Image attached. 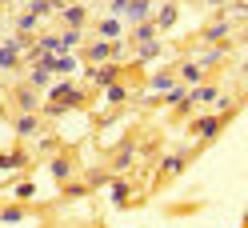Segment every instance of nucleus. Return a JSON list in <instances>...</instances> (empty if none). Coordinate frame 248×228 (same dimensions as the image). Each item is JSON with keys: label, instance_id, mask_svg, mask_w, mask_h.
<instances>
[{"label": "nucleus", "instance_id": "f257e3e1", "mask_svg": "<svg viewBox=\"0 0 248 228\" xmlns=\"http://www.w3.org/2000/svg\"><path fill=\"white\" fill-rule=\"evenodd\" d=\"M152 4H156V0H132L128 12H124V24H148L152 20Z\"/></svg>", "mask_w": 248, "mask_h": 228}, {"label": "nucleus", "instance_id": "f03ea898", "mask_svg": "<svg viewBox=\"0 0 248 228\" xmlns=\"http://www.w3.org/2000/svg\"><path fill=\"white\" fill-rule=\"evenodd\" d=\"M220 124H224L220 116H200V120H192V136L196 140H212V136H220Z\"/></svg>", "mask_w": 248, "mask_h": 228}, {"label": "nucleus", "instance_id": "7ed1b4c3", "mask_svg": "<svg viewBox=\"0 0 248 228\" xmlns=\"http://www.w3.org/2000/svg\"><path fill=\"white\" fill-rule=\"evenodd\" d=\"M12 128H16V136H24V140H32V136H40V116H36V112H20Z\"/></svg>", "mask_w": 248, "mask_h": 228}, {"label": "nucleus", "instance_id": "20e7f679", "mask_svg": "<svg viewBox=\"0 0 248 228\" xmlns=\"http://www.w3.org/2000/svg\"><path fill=\"white\" fill-rule=\"evenodd\" d=\"M40 68H48V72H60V76H68V72L76 68V60H72L68 52H56V56H44V60H40Z\"/></svg>", "mask_w": 248, "mask_h": 228}, {"label": "nucleus", "instance_id": "39448f33", "mask_svg": "<svg viewBox=\"0 0 248 228\" xmlns=\"http://www.w3.org/2000/svg\"><path fill=\"white\" fill-rule=\"evenodd\" d=\"M16 108H20V112H36V108H40L32 84H20V88H16Z\"/></svg>", "mask_w": 248, "mask_h": 228}, {"label": "nucleus", "instance_id": "423d86ee", "mask_svg": "<svg viewBox=\"0 0 248 228\" xmlns=\"http://www.w3.org/2000/svg\"><path fill=\"white\" fill-rule=\"evenodd\" d=\"M216 88H188V104H184V112L192 108V104H216Z\"/></svg>", "mask_w": 248, "mask_h": 228}, {"label": "nucleus", "instance_id": "0eeeda50", "mask_svg": "<svg viewBox=\"0 0 248 228\" xmlns=\"http://www.w3.org/2000/svg\"><path fill=\"white\" fill-rule=\"evenodd\" d=\"M108 196H112V204H116V208H124V204L132 200V188L124 184V180H112V184H108Z\"/></svg>", "mask_w": 248, "mask_h": 228}, {"label": "nucleus", "instance_id": "6e6552de", "mask_svg": "<svg viewBox=\"0 0 248 228\" xmlns=\"http://www.w3.org/2000/svg\"><path fill=\"white\" fill-rule=\"evenodd\" d=\"M200 76H204V68H200V64H188V60H184V64H180V72H176V80L180 84H200Z\"/></svg>", "mask_w": 248, "mask_h": 228}, {"label": "nucleus", "instance_id": "1a4fd4ad", "mask_svg": "<svg viewBox=\"0 0 248 228\" xmlns=\"http://www.w3.org/2000/svg\"><path fill=\"white\" fill-rule=\"evenodd\" d=\"M88 76H92L96 84H108V88H112L116 76H120V68H116V64H104V68H88Z\"/></svg>", "mask_w": 248, "mask_h": 228}, {"label": "nucleus", "instance_id": "9d476101", "mask_svg": "<svg viewBox=\"0 0 248 228\" xmlns=\"http://www.w3.org/2000/svg\"><path fill=\"white\" fill-rule=\"evenodd\" d=\"M48 172L60 180V184H64V180L72 176V160H68V156H52V160H48Z\"/></svg>", "mask_w": 248, "mask_h": 228}, {"label": "nucleus", "instance_id": "9b49d317", "mask_svg": "<svg viewBox=\"0 0 248 228\" xmlns=\"http://www.w3.org/2000/svg\"><path fill=\"white\" fill-rule=\"evenodd\" d=\"M16 60H20V48L12 40H4L0 44V68H16Z\"/></svg>", "mask_w": 248, "mask_h": 228}, {"label": "nucleus", "instance_id": "f8f14e48", "mask_svg": "<svg viewBox=\"0 0 248 228\" xmlns=\"http://www.w3.org/2000/svg\"><path fill=\"white\" fill-rule=\"evenodd\" d=\"M180 80H176V72H156L152 76V92H168V88H176Z\"/></svg>", "mask_w": 248, "mask_h": 228}, {"label": "nucleus", "instance_id": "ddd939ff", "mask_svg": "<svg viewBox=\"0 0 248 228\" xmlns=\"http://www.w3.org/2000/svg\"><path fill=\"white\" fill-rule=\"evenodd\" d=\"M172 24H176V4H164L156 12V32H164V28H172Z\"/></svg>", "mask_w": 248, "mask_h": 228}, {"label": "nucleus", "instance_id": "4468645a", "mask_svg": "<svg viewBox=\"0 0 248 228\" xmlns=\"http://www.w3.org/2000/svg\"><path fill=\"white\" fill-rule=\"evenodd\" d=\"M124 168H132V148H120L112 156V172H124Z\"/></svg>", "mask_w": 248, "mask_h": 228}, {"label": "nucleus", "instance_id": "2eb2a0df", "mask_svg": "<svg viewBox=\"0 0 248 228\" xmlns=\"http://www.w3.org/2000/svg\"><path fill=\"white\" fill-rule=\"evenodd\" d=\"M108 56H112L108 40H96V44H88V60H108Z\"/></svg>", "mask_w": 248, "mask_h": 228}, {"label": "nucleus", "instance_id": "dca6fc26", "mask_svg": "<svg viewBox=\"0 0 248 228\" xmlns=\"http://www.w3.org/2000/svg\"><path fill=\"white\" fill-rule=\"evenodd\" d=\"M136 44H148V40H156V24H136Z\"/></svg>", "mask_w": 248, "mask_h": 228}, {"label": "nucleus", "instance_id": "f3484780", "mask_svg": "<svg viewBox=\"0 0 248 228\" xmlns=\"http://www.w3.org/2000/svg\"><path fill=\"white\" fill-rule=\"evenodd\" d=\"M48 80H52V72H48V68H40V64L32 68V76H28V84H32V88H44Z\"/></svg>", "mask_w": 248, "mask_h": 228}, {"label": "nucleus", "instance_id": "a211bd4d", "mask_svg": "<svg viewBox=\"0 0 248 228\" xmlns=\"http://www.w3.org/2000/svg\"><path fill=\"white\" fill-rule=\"evenodd\" d=\"M176 172H184V156L180 152H172V156L164 160V176H176Z\"/></svg>", "mask_w": 248, "mask_h": 228}, {"label": "nucleus", "instance_id": "6ab92c4d", "mask_svg": "<svg viewBox=\"0 0 248 228\" xmlns=\"http://www.w3.org/2000/svg\"><path fill=\"white\" fill-rule=\"evenodd\" d=\"M220 36H228V20H220V24H212L208 32H204V40H208V44H216Z\"/></svg>", "mask_w": 248, "mask_h": 228}, {"label": "nucleus", "instance_id": "aec40b11", "mask_svg": "<svg viewBox=\"0 0 248 228\" xmlns=\"http://www.w3.org/2000/svg\"><path fill=\"white\" fill-rule=\"evenodd\" d=\"M60 16H64V24H72V28H76V24L84 20V8H60Z\"/></svg>", "mask_w": 248, "mask_h": 228}, {"label": "nucleus", "instance_id": "412c9836", "mask_svg": "<svg viewBox=\"0 0 248 228\" xmlns=\"http://www.w3.org/2000/svg\"><path fill=\"white\" fill-rule=\"evenodd\" d=\"M120 28H124V20H112V16H108V20L100 24V36H120Z\"/></svg>", "mask_w": 248, "mask_h": 228}, {"label": "nucleus", "instance_id": "4be33fe9", "mask_svg": "<svg viewBox=\"0 0 248 228\" xmlns=\"http://www.w3.org/2000/svg\"><path fill=\"white\" fill-rule=\"evenodd\" d=\"M24 164V152H8V156H0V168H20Z\"/></svg>", "mask_w": 248, "mask_h": 228}, {"label": "nucleus", "instance_id": "5701e85b", "mask_svg": "<svg viewBox=\"0 0 248 228\" xmlns=\"http://www.w3.org/2000/svg\"><path fill=\"white\" fill-rule=\"evenodd\" d=\"M76 44H80V32H76V28H68V32L60 36V52H64V48H76Z\"/></svg>", "mask_w": 248, "mask_h": 228}, {"label": "nucleus", "instance_id": "b1692460", "mask_svg": "<svg viewBox=\"0 0 248 228\" xmlns=\"http://www.w3.org/2000/svg\"><path fill=\"white\" fill-rule=\"evenodd\" d=\"M128 4H132V0H112V4H108V12H112V20H124V12H128Z\"/></svg>", "mask_w": 248, "mask_h": 228}, {"label": "nucleus", "instance_id": "393cba45", "mask_svg": "<svg viewBox=\"0 0 248 228\" xmlns=\"http://www.w3.org/2000/svg\"><path fill=\"white\" fill-rule=\"evenodd\" d=\"M16 28H20V32H32V28H36V16H32V12H20V16H16Z\"/></svg>", "mask_w": 248, "mask_h": 228}, {"label": "nucleus", "instance_id": "a878e982", "mask_svg": "<svg viewBox=\"0 0 248 228\" xmlns=\"http://www.w3.org/2000/svg\"><path fill=\"white\" fill-rule=\"evenodd\" d=\"M184 88H188V84H176V88H168L164 104H180V100H184Z\"/></svg>", "mask_w": 248, "mask_h": 228}, {"label": "nucleus", "instance_id": "bb28decb", "mask_svg": "<svg viewBox=\"0 0 248 228\" xmlns=\"http://www.w3.org/2000/svg\"><path fill=\"white\" fill-rule=\"evenodd\" d=\"M136 48H140V56L148 60V56H156V52H160V40H148V44H136Z\"/></svg>", "mask_w": 248, "mask_h": 228}, {"label": "nucleus", "instance_id": "cd10ccee", "mask_svg": "<svg viewBox=\"0 0 248 228\" xmlns=\"http://www.w3.org/2000/svg\"><path fill=\"white\" fill-rule=\"evenodd\" d=\"M16 196H20V200H32V196H36V184H32V180H28V184H16Z\"/></svg>", "mask_w": 248, "mask_h": 228}, {"label": "nucleus", "instance_id": "c85d7f7f", "mask_svg": "<svg viewBox=\"0 0 248 228\" xmlns=\"http://www.w3.org/2000/svg\"><path fill=\"white\" fill-rule=\"evenodd\" d=\"M224 56V48H208L204 52V60H200V68H208V64H216V60H220Z\"/></svg>", "mask_w": 248, "mask_h": 228}, {"label": "nucleus", "instance_id": "c756f323", "mask_svg": "<svg viewBox=\"0 0 248 228\" xmlns=\"http://www.w3.org/2000/svg\"><path fill=\"white\" fill-rule=\"evenodd\" d=\"M0 220H8V224H16V220H24V212H20V208H4V212H0Z\"/></svg>", "mask_w": 248, "mask_h": 228}, {"label": "nucleus", "instance_id": "7c9ffc66", "mask_svg": "<svg viewBox=\"0 0 248 228\" xmlns=\"http://www.w3.org/2000/svg\"><path fill=\"white\" fill-rule=\"evenodd\" d=\"M108 100H116V104H120V100H128V92H124V88H116V84H112V88H108Z\"/></svg>", "mask_w": 248, "mask_h": 228}, {"label": "nucleus", "instance_id": "2f4dec72", "mask_svg": "<svg viewBox=\"0 0 248 228\" xmlns=\"http://www.w3.org/2000/svg\"><path fill=\"white\" fill-rule=\"evenodd\" d=\"M64 196H68V200H76V196H84V184H68V188H64Z\"/></svg>", "mask_w": 248, "mask_h": 228}, {"label": "nucleus", "instance_id": "473e14b6", "mask_svg": "<svg viewBox=\"0 0 248 228\" xmlns=\"http://www.w3.org/2000/svg\"><path fill=\"white\" fill-rule=\"evenodd\" d=\"M104 180H108L104 172H96V168H88V184H104Z\"/></svg>", "mask_w": 248, "mask_h": 228}, {"label": "nucleus", "instance_id": "72a5a7b5", "mask_svg": "<svg viewBox=\"0 0 248 228\" xmlns=\"http://www.w3.org/2000/svg\"><path fill=\"white\" fill-rule=\"evenodd\" d=\"M28 4H32V0H28Z\"/></svg>", "mask_w": 248, "mask_h": 228}]
</instances>
